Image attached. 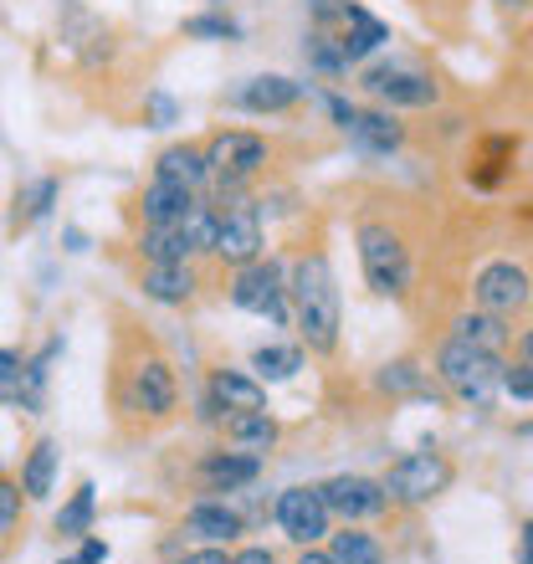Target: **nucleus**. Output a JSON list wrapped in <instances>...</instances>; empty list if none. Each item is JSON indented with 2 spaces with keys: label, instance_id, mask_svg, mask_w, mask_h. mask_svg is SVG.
<instances>
[{
  "label": "nucleus",
  "instance_id": "nucleus-1",
  "mask_svg": "<svg viewBox=\"0 0 533 564\" xmlns=\"http://www.w3.org/2000/svg\"><path fill=\"white\" fill-rule=\"evenodd\" d=\"M287 303H293L297 334L308 344V355H334L339 349V282L324 252H308L293 268L287 282Z\"/></svg>",
  "mask_w": 533,
  "mask_h": 564
},
{
  "label": "nucleus",
  "instance_id": "nucleus-2",
  "mask_svg": "<svg viewBox=\"0 0 533 564\" xmlns=\"http://www.w3.org/2000/svg\"><path fill=\"white\" fill-rule=\"evenodd\" d=\"M436 380H442L461 405L488 411L492 395L503 390V365H498V355H482V349H472V344L446 339L442 349H436Z\"/></svg>",
  "mask_w": 533,
  "mask_h": 564
},
{
  "label": "nucleus",
  "instance_id": "nucleus-3",
  "mask_svg": "<svg viewBox=\"0 0 533 564\" xmlns=\"http://www.w3.org/2000/svg\"><path fill=\"white\" fill-rule=\"evenodd\" d=\"M359 262H365V282H370V293L405 297V288H411V252H405V241H400L385 221L359 226Z\"/></svg>",
  "mask_w": 533,
  "mask_h": 564
},
{
  "label": "nucleus",
  "instance_id": "nucleus-4",
  "mask_svg": "<svg viewBox=\"0 0 533 564\" xmlns=\"http://www.w3.org/2000/svg\"><path fill=\"white\" fill-rule=\"evenodd\" d=\"M380 488L390 492V503L421 508V503H431V498H442V492L452 488V462H446L442 452H431V446L426 452H405V457L380 477Z\"/></svg>",
  "mask_w": 533,
  "mask_h": 564
},
{
  "label": "nucleus",
  "instance_id": "nucleus-5",
  "mask_svg": "<svg viewBox=\"0 0 533 564\" xmlns=\"http://www.w3.org/2000/svg\"><path fill=\"white\" fill-rule=\"evenodd\" d=\"M200 154H206V164H210V180H221V185H247V180H257L266 170V160H272L266 139L252 134V129H221Z\"/></svg>",
  "mask_w": 533,
  "mask_h": 564
},
{
  "label": "nucleus",
  "instance_id": "nucleus-6",
  "mask_svg": "<svg viewBox=\"0 0 533 564\" xmlns=\"http://www.w3.org/2000/svg\"><path fill=\"white\" fill-rule=\"evenodd\" d=\"M210 252L221 257L226 268H247V262L262 257V216H257L252 200L231 195V206L216 210V241H210Z\"/></svg>",
  "mask_w": 533,
  "mask_h": 564
},
{
  "label": "nucleus",
  "instance_id": "nucleus-7",
  "mask_svg": "<svg viewBox=\"0 0 533 564\" xmlns=\"http://www.w3.org/2000/svg\"><path fill=\"white\" fill-rule=\"evenodd\" d=\"M231 303L247 313H266L287 324V272L272 257H257L247 268H237V282H231Z\"/></svg>",
  "mask_w": 533,
  "mask_h": 564
},
{
  "label": "nucleus",
  "instance_id": "nucleus-8",
  "mask_svg": "<svg viewBox=\"0 0 533 564\" xmlns=\"http://www.w3.org/2000/svg\"><path fill=\"white\" fill-rule=\"evenodd\" d=\"M359 83H365V93L380 98L385 108H431L436 98H442V88H436L426 73H415V67H395V62L370 67Z\"/></svg>",
  "mask_w": 533,
  "mask_h": 564
},
{
  "label": "nucleus",
  "instance_id": "nucleus-9",
  "mask_svg": "<svg viewBox=\"0 0 533 564\" xmlns=\"http://www.w3.org/2000/svg\"><path fill=\"white\" fill-rule=\"evenodd\" d=\"M472 297H477V308L482 313L508 318V313L529 308L533 282H529V272H523L519 262H488V268L477 272V282H472Z\"/></svg>",
  "mask_w": 533,
  "mask_h": 564
},
{
  "label": "nucleus",
  "instance_id": "nucleus-10",
  "mask_svg": "<svg viewBox=\"0 0 533 564\" xmlns=\"http://www.w3.org/2000/svg\"><path fill=\"white\" fill-rule=\"evenodd\" d=\"M328 523H334V513H328L324 503V492L318 488H287L278 498V529L293 544H318V539H328Z\"/></svg>",
  "mask_w": 533,
  "mask_h": 564
},
{
  "label": "nucleus",
  "instance_id": "nucleus-11",
  "mask_svg": "<svg viewBox=\"0 0 533 564\" xmlns=\"http://www.w3.org/2000/svg\"><path fill=\"white\" fill-rule=\"evenodd\" d=\"M324 503H328V513L334 519H344V523H365V519H380L390 508V492L374 482V477H359V473H344V477H334V482H324Z\"/></svg>",
  "mask_w": 533,
  "mask_h": 564
},
{
  "label": "nucleus",
  "instance_id": "nucleus-12",
  "mask_svg": "<svg viewBox=\"0 0 533 564\" xmlns=\"http://www.w3.org/2000/svg\"><path fill=\"white\" fill-rule=\"evenodd\" d=\"M129 395H133V411H144L149 421H164L175 411L180 401V386H175V370L164 359H144L129 380Z\"/></svg>",
  "mask_w": 533,
  "mask_h": 564
},
{
  "label": "nucleus",
  "instance_id": "nucleus-13",
  "mask_svg": "<svg viewBox=\"0 0 533 564\" xmlns=\"http://www.w3.org/2000/svg\"><path fill=\"white\" fill-rule=\"evenodd\" d=\"M339 21H344V36H334V42H339L344 62H365L370 52H380V46L390 42V26H385V21H374V15L365 11V6H355V0H349V6L339 11Z\"/></svg>",
  "mask_w": 533,
  "mask_h": 564
},
{
  "label": "nucleus",
  "instance_id": "nucleus-14",
  "mask_svg": "<svg viewBox=\"0 0 533 564\" xmlns=\"http://www.w3.org/2000/svg\"><path fill=\"white\" fill-rule=\"evenodd\" d=\"M231 104L247 108V113H287V108L303 104V83H293V77H282V73H266V77H252Z\"/></svg>",
  "mask_w": 533,
  "mask_h": 564
},
{
  "label": "nucleus",
  "instance_id": "nucleus-15",
  "mask_svg": "<svg viewBox=\"0 0 533 564\" xmlns=\"http://www.w3.org/2000/svg\"><path fill=\"white\" fill-rule=\"evenodd\" d=\"M257 473H262V457H252V452H210V457L200 462V482H206V492L252 488Z\"/></svg>",
  "mask_w": 533,
  "mask_h": 564
},
{
  "label": "nucleus",
  "instance_id": "nucleus-16",
  "mask_svg": "<svg viewBox=\"0 0 533 564\" xmlns=\"http://www.w3.org/2000/svg\"><path fill=\"white\" fill-rule=\"evenodd\" d=\"M144 297H154V303H164V308H180V303H191L195 297V268L191 262H149V272H144Z\"/></svg>",
  "mask_w": 533,
  "mask_h": 564
},
{
  "label": "nucleus",
  "instance_id": "nucleus-17",
  "mask_svg": "<svg viewBox=\"0 0 533 564\" xmlns=\"http://www.w3.org/2000/svg\"><path fill=\"white\" fill-rule=\"evenodd\" d=\"M185 534L200 539V544H231L241 534V513L226 508L221 498H200V503L185 513Z\"/></svg>",
  "mask_w": 533,
  "mask_h": 564
},
{
  "label": "nucleus",
  "instance_id": "nucleus-18",
  "mask_svg": "<svg viewBox=\"0 0 533 564\" xmlns=\"http://www.w3.org/2000/svg\"><path fill=\"white\" fill-rule=\"evenodd\" d=\"M216 411H262L266 405V390L257 375H241V370H216L210 375V395H206Z\"/></svg>",
  "mask_w": 533,
  "mask_h": 564
},
{
  "label": "nucleus",
  "instance_id": "nucleus-19",
  "mask_svg": "<svg viewBox=\"0 0 533 564\" xmlns=\"http://www.w3.org/2000/svg\"><path fill=\"white\" fill-rule=\"evenodd\" d=\"M282 436V426L266 411H231L226 416V442L237 446V452H252V457H262V452H272Z\"/></svg>",
  "mask_w": 533,
  "mask_h": 564
},
{
  "label": "nucleus",
  "instance_id": "nucleus-20",
  "mask_svg": "<svg viewBox=\"0 0 533 564\" xmlns=\"http://www.w3.org/2000/svg\"><path fill=\"white\" fill-rule=\"evenodd\" d=\"M195 200H200V195L185 191V185L154 180V185L139 195V210H144V226H175V221H185V210H191Z\"/></svg>",
  "mask_w": 533,
  "mask_h": 564
},
{
  "label": "nucleus",
  "instance_id": "nucleus-21",
  "mask_svg": "<svg viewBox=\"0 0 533 564\" xmlns=\"http://www.w3.org/2000/svg\"><path fill=\"white\" fill-rule=\"evenodd\" d=\"M154 180H170V185H185V191H206V180H210V164L200 149L191 144H175V149H164L160 160H154Z\"/></svg>",
  "mask_w": 533,
  "mask_h": 564
},
{
  "label": "nucleus",
  "instance_id": "nucleus-22",
  "mask_svg": "<svg viewBox=\"0 0 533 564\" xmlns=\"http://www.w3.org/2000/svg\"><path fill=\"white\" fill-rule=\"evenodd\" d=\"M344 134L355 139L365 154H395L405 144V129L395 123V113H365V108H355V123Z\"/></svg>",
  "mask_w": 533,
  "mask_h": 564
},
{
  "label": "nucleus",
  "instance_id": "nucleus-23",
  "mask_svg": "<svg viewBox=\"0 0 533 564\" xmlns=\"http://www.w3.org/2000/svg\"><path fill=\"white\" fill-rule=\"evenodd\" d=\"M452 339H461V344H472V349H482V355H498L503 359V349L513 344V334H508V324L498 318V313H461L457 318V328H452Z\"/></svg>",
  "mask_w": 533,
  "mask_h": 564
},
{
  "label": "nucleus",
  "instance_id": "nucleus-24",
  "mask_svg": "<svg viewBox=\"0 0 533 564\" xmlns=\"http://www.w3.org/2000/svg\"><path fill=\"white\" fill-rule=\"evenodd\" d=\"M52 477H57V442H36L26 467H21V492H26L31 503H42L46 492H52Z\"/></svg>",
  "mask_w": 533,
  "mask_h": 564
},
{
  "label": "nucleus",
  "instance_id": "nucleus-25",
  "mask_svg": "<svg viewBox=\"0 0 533 564\" xmlns=\"http://www.w3.org/2000/svg\"><path fill=\"white\" fill-rule=\"evenodd\" d=\"M139 252H144L149 262H191L195 247L185 241V231H180V221H175V226H144Z\"/></svg>",
  "mask_w": 533,
  "mask_h": 564
},
{
  "label": "nucleus",
  "instance_id": "nucleus-26",
  "mask_svg": "<svg viewBox=\"0 0 533 564\" xmlns=\"http://www.w3.org/2000/svg\"><path fill=\"white\" fill-rule=\"evenodd\" d=\"M328 554H334L339 564H385V550H380V539L365 534V529H355V523H344V534H334Z\"/></svg>",
  "mask_w": 533,
  "mask_h": 564
},
{
  "label": "nucleus",
  "instance_id": "nucleus-27",
  "mask_svg": "<svg viewBox=\"0 0 533 564\" xmlns=\"http://www.w3.org/2000/svg\"><path fill=\"white\" fill-rule=\"evenodd\" d=\"M374 386L385 390V395H431V390H426V370H421L415 359H390Z\"/></svg>",
  "mask_w": 533,
  "mask_h": 564
},
{
  "label": "nucleus",
  "instance_id": "nucleus-28",
  "mask_svg": "<svg viewBox=\"0 0 533 564\" xmlns=\"http://www.w3.org/2000/svg\"><path fill=\"white\" fill-rule=\"evenodd\" d=\"M257 380H287V375L303 370V349H287V344H266L252 355Z\"/></svg>",
  "mask_w": 533,
  "mask_h": 564
},
{
  "label": "nucleus",
  "instance_id": "nucleus-29",
  "mask_svg": "<svg viewBox=\"0 0 533 564\" xmlns=\"http://www.w3.org/2000/svg\"><path fill=\"white\" fill-rule=\"evenodd\" d=\"M93 513H98V488H93V482H83V488L73 492V503L57 513V534H88Z\"/></svg>",
  "mask_w": 533,
  "mask_h": 564
},
{
  "label": "nucleus",
  "instance_id": "nucleus-30",
  "mask_svg": "<svg viewBox=\"0 0 533 564\" xmlns=\"http://www.w3.org/2000/svg\"><path fill=\"white\" fill-rule=\"evenodd\" d=\"M180 231H185V241H191L195 252H210V241H216V206H206V200H195V206L185 210V221H180Z\"/></svg>",
  "mask_w": 533,
  "mask_h": 564
},
{
  "label": "nucleus",
  "instance_id": "nucleus-31",
  "mask_svg": "<svg viewBox=\"0 0 533 564\" xmlns=\"http://www.w3.org/2000/svg\"><path fill=\"white\" fill-rule=\"evenodd\" d=\"M21 503H26V492H21V482H11V477H0V550L11 544L15 523H21Z\"/></svg>",
  "mask_w": 533,
  "mask_h": 564
},
{
  "label": "nucleus",
  "instance_id": "nucleus-32",
  "mask_svg": "<svg viewBox=\"0 0 533 564\" xmlns=\"http://www.w3.org/2000/svg\"><path fill=\"white\" fill-rule=\"evenodd\" d=\"M185 36H195V42H231V36H241V26L231 15H191Z\"/></svg>",
  "mask_w": 533,
  "mask_h": 564
},
{
  "label": "nucleus",
  "instance_id": "nucleus-33",
  "mask_svg": "<svg viewBox=\"0 0 533 564\" xmlns=\"http://www.w3.org/2000/svg\"><path fill=\"white\" fill-rule=\"evenodd\" d=\"M308 57H313V67H318V73H344V67H349V62H344V52H339V42H334L324 26L308 36Z\"/></svg>",
  "mask_w": 533,
  "mask_h": 564
},
{
  "label": "nucleus",
  "instance_id": "nucleus-34",
  "mask_svg": "<svg viewBox=\"0 0 533 564\" xmlns=\"http://www.w3.org/2000/svg\"><path fill=\"white\" fill-rule=\"evenodd\" d=\"M52 200H57V180H42V185L26 195V210H21V221H42L46 210H52Z\"/></svg>",
  "mask_w": 533,
  "mask_h": 564
},
{
  "label": "nucleus",
  "instance_id": "nucleus-35",
  "mask_svg": "<svg viewBox=\"0 0 533 564\" xmlns=\"http://www.w3.org/2000/svg\"><path fill=\"white\" fill-rule=\"evenodd\" d=\"M175 564H231V554H226V544H200V550H191Z\"/></svg>",
  "mask_w": 533,
  "mask_h": 564
},
{
  "label": "nucleus",
  "instance_id": "nucleus-36",
  "mask_svg": "<svg viewBox=\"0 0 533 564\" xmlns=\"http://www.w3.org/2000/svg\"><path fill=\"white\" fill-rule=\"evenodd\" d=\"M324 104H328V113H334V123H339V129H349V123H355V104H344L339 93H328Z\"/></svg>",
  "mask_w": 533,
  "mask_h": 564
},
{
  "label": "nucleus",
  "instance_id": "nucleus-37",
  "mask_svg": "<svg viewBox=\"0 0 533 564\" xmlns=\"http://www.w3.org/2000/svg\"><path fill=\"white\" fill-rule=\"evenodd\" d=\"M104 560H108V544H104V539H88V544L73 554V564H104Z\"/></svg>",
  "mask_w": 533,
  "mask_h": 564
},
{
  "label": "nucleus",
  "instance_id": "nucleus-38",
  "mask_svg": "<svg viewBox=\"0 0 533 564\" xmlns=\"http://www.w3.org/2000/svg\"><path fill=\"white\" fill-rule=\"evenodd\" d=\"M344 6H349V0H313V21H318V26H328V21H339Z\"/></svg>",
  "mask_w": 533,
  "mask_h": 564
},
{
  "label": "nucleus",
  "instance_id": "nucleus-39",
  "mask_svg": "<svg viewBox=\"0 0 533 564\" xmlns=\"http://www.w3.org/2000/svg\"><path fill=\"white\" fill-rule=\"evenodd\" d=\"M11 380H21V355H15V349H0V386H11Z\"/></svg>",
  "mask_w": 533,
  "mask_h": 564
},
{
  "label": "nucleus",
  "instance_id": "nucleus-40",
  "mask_svg": "<svg viewBox=\"0 0 533 564\" xmlns=\"http://www.w3.org/2000/svg\"><path fill=\"white\" fill-rule=\"evenodd\" d=\"M231 564H278V554L262 550V544H252V550H237V554H231Z\"/></svg>",
  "mask_w": 533,
  "mask_h": 564
},
{
  "label": "nucleus",
  "instance_id": "nucleus-41",
  "mask_svg": "<svg viewBox=\"0 0 533 564\" xmlns=\"http://www.w3.org/2000/svg\"><path fill=\"white\" fill-rule=\"evenodd\" d=\"M149 108H154V119H160V123H175V104H170L164 93H154V98H149Z\"/></svg>",
  "mask_w": 533,
  "mask_h": 564
},
{
  "label": "nucleus",
  "instance_id": "nucleus-42",
  "mask_svg": "<svg viewBox=\"0 0 533 564\" xmlns=\"http://www.w3.org/2000/svg\"><path fill=\"white\" fill-rule=\"evenodd\" d=\"M297 564H339V560H334V554H328V550H313V544H308V550H303V560H297Z\"/></svg>",
  "mask_w": 533,
  "mask_h": 564
},
{
  "label": "nucleus",
  "instance_id": "nucleus-43",
  "mask_svg": "<svg viewBox=\"0 0 533 564\" xmlns=\"http://www.w3.org/2000/svg\"><path fill=\"white\" fill-rule=\"evenodd\" d=\"M519 365H529V370H533V328L519 339Z\"/></svg>",
  "mask_w": 533,
  "mask_h": 564
},
{
  "label": "nucleus",
  "instance_id": "nucleus-44",
  "mask_svg": "<svg viewBox=\"0 0 533 564\" xmlns=\"http://www.w3.org/2000/svg\"><path fill=\"white\" fill-rule=\"evenodd\" d=\"M519 564H533V523H523V554Z\"/></svg>",
  "mask_w": 533,
  "mask_h": 564
},
{
  "label": "nucleus",
  "instance_id": "nucleus-45",
  "mask_svg": "<svg viewBox=\"0 0 533 564\" xmlns=\"http://www.w3.org/2000/svg\"><path fill=\"white\" fill-rule=\"evenodd\" d=\"M67 252H88V237H83V231H67Z\"/></svg>",
  "mask_w": 533,
  "mask_h": 564
},
{
  "label": "nucleus",
  "instance_id": "nucleus-46",
  "mask_svg": "<svg viewBox=\"0 0 533 564\" xmlns=\"http://www.w3.org/2000/svg\"><path fill=\"white\" fill-rule=\"evenodd\" d=\"M498 6H529V0H498Z\"/></svg>",
  "mask_w": 533,
  "mask_h": 564
}]
</instances>
